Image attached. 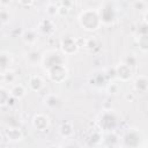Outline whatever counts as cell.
I'll return each instance as SVG.
<instances>
[{"label": "cell", "mask_w": 148, "mask_h": 148, "mask_svg": "<svg viewBox=\"0 0 148 148\" xmlns=\"http://www.w3.org/2000/svg\"><path fill=\"white\" fill-rule=\"evenodd\" d=\"M79 23L87 31H96L102 25L98 12L95 9H86L81 12L79 15Z\"/></svg>", "instance_id": "cell-1"}, {"label": "cell", "mask_w": 148, "mask_h": 148, "mask_svg": "<svg viewBox=\"0 0 148 148\" xmlns=\"http://www.w3.org/2000/svg\"><path fill=\"white\" fill-rule=\"evenodd\" d=\"M40 64H42V66H43V69H44V71H47V69H50V68L53 67V66L65 64V58H64V56H62L61 53H59L58 51H56V50H50V51L45 52V53L42 56Z\"/></svg>", "instance_id": "cell-2"}, {"label": "cell", "mask_w": 148, "mask_h": 148, "mask_svg": "<svg viewBox=\"0 0 148 148\" xmlns=\"http://www.w3.org/2000/svg\"><path fill=\"white\" fill-rule=\"evenodd\" d=\"M98 12V15H99V18H101V22L102 24H111L114 20H116V16H117V10H116V7L113 5L112 1H104L103 5H101V8Z\"/></svg>", "instance_id": "cell-3"}, {"label": "cell", "mask_w": 148, "mask_h": 148, "mask_svg": "<svg viewBox=\"0 0 148 148\" xmlns=\"http://www.w3.org/2000/svg\"><path fill=\"white\" fill-rule=\"evenodd\" d=\"M117 121H118V118H117L116 113L112 110H108V111L101 113V116L97 120V124L103 132H109V131L114 130Z\"/></svg>", "instance_id": "cell-4"}, {"label": "cell", "mask_w": 148, "mask_h": 148, "mask_svg": "<svg viewBox=\"0 0 148 148\" xmlns=\"http://www.w3.org/2000/svg\"><path fill=\"white\" fill-rule=\"evenodd\" d=\"M47 72V75H49V79L56 83H61L66 77H67V68L65 66V64L62 65H57V66H53L51 67L50 69L46 71Z\"/></svg>", "instance_id": "cell-5"}, {"label": "cell", "mask_w": 148, "mask_h": 148, "mask_svg": "<svg viewBox=\"0 0 148 148\" xmlns=\"http://www.w3.org/2000/svg\"><path fill=\"white\" fill-rule=\"evenodd\" d=\"M79 45L76 43V39L74 37H62L60 39V50L62 52V54L65 56H71L77 52L79 50Z\"/></svg>", "instance_id": "cell-6"}, {"label": "cell", "mask_w": 148, "mask_h": 148, "mask_svg": "<svg viewBox=\"0 0 148 148\" xmlns=\"http://www.w3.org/2000/svg\"><path fill=\"white\" fill-rule=\"evenodd\" d=\"M114 73H116V77L118 80H120L121 82H127L133 76V68L121 61L120 64H118L114 67Z\"/></svg>", "instance_id": "cell-7"}, {"label": "cell", "mask_w": 148, "mask_h": 148, "mask_svg": "<svg viewBox=\"0 0 148 148\" xmlns=\"http://www.w3.org/2000/svg\"><path fill=\"white\" fill-rule=\"evenodd\" d=\"M32 126L37 131H46L50 126V118L44 113H37L32 118Z\"/></svg>", "instance_id": "cell-8"}, {"label": "cell", "mask_w": 148, "mask_h": 148, "mask_svg": "<svg viewBox=\"0 0 148 148\" xmlns=\"http://www.w3.org/2000/svg\"><path fill=\"white\" fill-rule=\"evenodd\" d=\"M54 28H56V25H54L53 21L51 20V17H47V18H44V20H42L39 22L37 30L43 35L51 36L53 34V31H54Z\"/></svg>", "instance_id": "cell-9"}, {"label": "cell", "mask_w": 148, "mask_h": 148, "mask_svg": "<svg viewBox=\"0 0 148 148\" xmlns=\"http://www.w3.org/2000/svg\"><path fill=\"white\" fill-rule=\"evenodd\" d=\"M21 38L23 43H25L27 45H34L38 40V32L35 29H28L22 32Z\"/></svg>", "instance_id": "cell-10"}, {"label": "cell", "mask_w": 148, "mask_h": 148, "mask_svg": "<svg viewBox=\"0 0 148 148\" xmlns=\"http://www.w3.org/2000/svg\"><path fill=\"white\" fill-rule=\"evenodd\" d=\"M13 64V56L8 52H0V74L9 69Z\"/></svg>", "instance_id": "cell-11"}, {"label": "cell", "mask_w": 148, "mask_h": 148, "mask_svg": "<svg viewBox=\"0 0 148 148\" xmlns=\"http://www.w3.org/2000/svg\"><path fill=\"white\" fill-rule=\"evenodd\" d=\"M28 86L32 91H40L44 87V81L39 75H31L28 80Z\"/></svg>", "instance_id": "cell-12"}, {"label": "cell", "mask_w": 148, "mask_h": 148, "mask_svg": "<svg viewBox=\"0 0 148 148\" xmlns=\"http://www.w3.org/2000/svg\"><path fill=\"white\" fill-rule=\"evenodd\" d=\"M133 88L136 92H140V94H145L147 91V88H148V80L145 75H140L139 77L135 79L134 83H133Z\"/></svg>", "instance_id": "cell-13"}, {"label": "cell", "mask_w": 148, "mask_h": 148, "mask_svg": "<svg viewBox=\"0 0 148 148\" xmlns=\"http://www.w3.org/2000/svg\"><path fill=\"white\" fill-rule=\"evenodd\" d=\"M9 94H10L12 98H14V99H21V98H23V97L25 96L27 90H25V88H24L23 84L17 83V84H14V86L10 88Z\"/></svg>", "instance_id": "cell-14"}, {"label": "cell", "mask_w": 148, "mask_h": 148, "mask_svg": "<svg viewBox=\"0 0 148 148\" xmlns=\"http://www.w3.org/2000/svg\"><path fill=\"white\" fill-rule=\"evenodd\" d=\"M74 133V126L71 121H64L60 127H59V134L65 138V139H69Z\"/></svg>", "instance_id": "cell-15"}, {"label": "cell", "mask_w": 148, "mask_h": 148, "mask_svg": "<svg viewBox=\"0 0 148 148\" xmlns=\"http://www.w3.org/2000/svg\"><path fill=\"white\" fill-rule=\"evenodd\" d=\"M106 81H108V77L105 75V72H95L89 82L92 87H101Z\"/></svg>", "instance_id": "cell-16"}, {"label": "cell", "mask_w": 148, "mask_h": 148, "mask_svg": "<svg viewBox=\"0 0 148 148\" xmlns=\"http://www.w3.org/2000/svg\"><path fill=\"white\" fill-rule=\"evenodd\" d=\"M43 103H44L45 106L53 109V108H57V106L60 104V98H59V96L56 95V94H47V95L43 98Z\"/></svg>", "instance_id": "cell-17"}, {"label": "cell", "mask_w": 148, "mask_h": 148, "mask_svg": "<svg viewBox=\"0 0 148 148\" xmlns=\"http://www.w3.org/2000/svg\"><path fill=\"white\" fill-rule=\"evenodd\" d=\"M6 136L10 141H20L22 139V132L17 127H9L6 130Z\"/></svg>", "instance_id": "cell-18"}, {"label": "cell", "mask_w": 148, "mask_h": 148, "mask_svg": "<svg viewBox=\"0 0 148 148\" xmlns=\"http://www.w3.org/2000/svg\"><path fill=\"white\" fill-rule=\"evenodd\" d=\"M0 80H1L3 83H14L15 80H16V75H15V73H14L13 71L8 69V71H6L5 73L0 74Z\"/></svg>", "instance_id": "cell-19"}, {"label": "cell", "mask_w": 148, "mask_h": 148, "mask_svg": "<svg viewBox=\"0 0 148 148\" xmlns=\"http://www.w3.org/2000/svg\"><path fill=\"white\" fill-rule=\"evenodd\" d=\"M123 62L126 64V65H128L130 67L133 68V67H135L136 64H138V58H136V56L133 54V53H127V54L124 56Z\"/></svg>", "instance_id": "cell-20"}, {"label": "cell", "mask_w": 148, "mask_h": 148, "mask_svg": "<svg viewBox=\"0 0 148 148\" xmlns=\"http://www.w3.org/2000/svg\"><path fill=\"white\" fill-rule=\"evenodd\" d=\"M136 42L139 44V47L142 52H147L148 49V37L147 35H140L136 37Z\"/></svg>", "instance_id": "cell-21"}, {"label": "cell", "mask_w": 148, "mask_h": 148, "mask_svg": "<svg viewBox=\"0 0 148 148\" xmlns=\"http://www.w3.org/2000/svg\"><path fill=\"white\" fill-rule=\"evenodd\" d=\"M88 51H94L98 46V42L95 37H89L84 39V45H83Z\"/></svg>", "instance_id": "cell-22"}, {"label": "cell", "mask_w": 148, "mask_h": 148, "mask_svg": "<svg viewBox=\"0 0 148 148\" xmlns=\"http://www.w3.org/2000/svg\"><path fill=\"white\" fill-rule=\"evenodd\" d=\"M40 59H42V54L38 53L37 51H30L28 54H27V60L30 62V64H37V62H40Z\"/></svg>", "instance_id": "cell-23"}, {"label": "cell", "mask_w": 148, "mask_h": 148, "mask_svg": "<svg viewBox=\"0 0 148 148\" xmlns=\"http://www.w3.org/2000/svg\"><path fill=\"white\" fill-rule=\"evenodd\" d=\"M10 21V13L6 7H2L0 9V23L7 24Z\"/></svg>", "instance_id": "cell-24"}, {"label": "cell", "mask_w": 148, "mask_h": 148, "mask_svg": "<svg viewBox=\"0 0 148 148\" xmlns=\"http://www.w3.org/2000/svg\"><path fill=\"white\" fill-rule=\"evenodd\" d=\"M9 98H10V94L7 90H5L3 88H0V106L8 104Z\"/></svg>", "instance_id": "cell-25"}, {"label": "cell", "mask_w": 148, "mask_h": 148, "mask_svg": "<svg viewBox=\"0 0 148 148\" xmlns=\"http://www.w3.org/2000/svg\"><path fill=\"white\" fill-rule=\"evenodd\" d=\"M57 10H58V6H56L54 3H50L46 6V9H45V13L49 17H53L57 15Z\"/></svg>", "instance_id": "cell-26"}, {"label": "cell", "mask_w": 148, "mask_h": 148, "mask_svg": "<svg viewBox=\"0 0 148 148\" xmlns=\"http://www.w3.org/2000/svg\"><path fill=\"white\" fill-rule=\"evenodd\" d=\"M69 10H71V9H68L67 7L60 5V6H58L57 15H58V16H61V17H65V16H67V15L69 14Z\"/></svg>", "instance_id": "cell-27"}, {"label": "cell", "mask_w": 148, "mask_h": 148, "mask_svg": "<svg viewBox=\"0 0 148 148\" xmlns=\"http://www.w3.org/2000/svg\"><path fill=\"white\" fill-rule=\"evenodd\" d=\"M134 8L135 9H139V10H146V2L142 1V0L135 1L134 2Z\"/></svg>", "instance_id": "cell-28"}, {"label": "cell", "mask_w": 148, "mask_h": 148, "mask_svg": "<svg viewBox=\"0 0 148 148\" xmlns=\"http://www.w3.org/2000/svg\"><path fill=\"white\" fill-rule=\"evenodd\" d=\"M118 84H116V83H113V82H111V83H109V86L106 87V89H108V91L110 92V94H116L117 91H118Z\"/></svg>", "instance_id": "cell-29"}, {"label": "cell", "mask_w": 148, "mask_h": 148, "mask_svg": "<svg viewBox=\"0 0 148 148\" xmlns=\"http://www.w3.org/2000/svg\"><path fill=\"white\" fill-rule=\"evenodd\" d=\"M60 5L67 7L68 9H71L74 6V0H60Z\"/></svg>", "instance_id": "cell-30"}, {"label": "cell", "mask_w": 148, "mask_h": 148, "mask_svg": "<svg viewBox=\"0 0 148 148\" xmlns=\"http://www.w3.org/2000/svg\"><path fill=\"white\" fill-rule=\"evenodd\" d=\"M22 7H30L34 3V0H16Z\"/></svg>", "instance_id": "cell-31"}, {"label": "cell", "mask_w": 148, "mask_h": 148, "mask_svg": "<svg viewBox=\"0 0 148 148\" xmlns=\"http://www.w3.org/2000/svg\"><path fill=\"white\" fill-rule=\"evenodd\" d=\"M10 1H12V0H0V6L7 7V6L10 3Z\"/></svg>", "instance_id": "cell-32"}, {"label": "cell", "mask_w": 148, "mask_h": 148, "mask_svg": "<svg viewBox=\"0 0 148 148\" xmlns=\"http://www.w3.org/2000/svg\"><path fill=\"white\" fill-rule=\"evenodd\" d=\"M125 98H126V99H130V101H133V99H134V94H133V92H127V94L125 95Z\"/></svg>", "instance_id": "cell-33"}]
</instances>
